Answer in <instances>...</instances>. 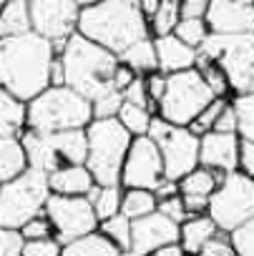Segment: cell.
Listing matches in <instances>:
<instances>
[{
	"instance_id": "6da1fadb",
	"label": "cell",
	"mask_w": 254,
	"mask_h": 256,
	"mask_svg": "<svg viewBox=\"0 0 254 256\" xmlns=\"http://www.w3.org/2000/svg\"><path fill=\"white\" fill-rule=\"evenodd\" d=\"M53 43L36 30L0 38V86L28 103L51 86Z\"/></svg>"
},
{
	"instance_id": "7a4b0ae2",
	"label": "cell",
	"mask_w": 254,
	"mask_h": 256,
	"mask_svg": "<svg viewBox=\"0 0 254 256\" xmlns=\"http://www.w3.org/2000/svg\"><path fill=\"white\" fill-rule=\"evenodd\" d=\"M78 33L121 56L136 40L149 38L151 28L139 0H101L81 8Z\"/></svg>"
},
{
	"instance_id": "3957f363",
	"label": "cell",
	"mask_w": 254,
	"mask_h": 256,
	"mask_svg": "<svg viewBox=\"0 0 254 256\" xmlns=\"http://www.w3.org/2000/svg\"><path fill=\"white\" fill-rule=\"evenodd\" d=\"M61 60H63V68H66V86H71L73 90L86 96L91 103L98 96H103L106 90L116 88L113 76H116L121 58L113 50H108V48L98 46L96 40L86 38L83 33L76 30L66 40Z\"/></svg>"
},
{
	"instance_id": "277c9868",
	"label": "cell",
	"mask_w": 254,
	"mask_h": 256,
	"mask_svg": "<svg viewBox=\"0 0 254 256\" xmlns=\"http://www.w3.org/2000/svg\"><path fill=\"white\" fill-rule=\"evenodd\" d=\"M93 120V103L71 86H48L26 103V128L43 134L86 128Z\"/></svg>"
},
{
	"instance_id": "5b68a950",
	"label": "cell",
	"mask_w": 254,
	"mask_h": 256,
	"mask_svg": "<svg viewBox=\"0 0 254 256\" xmlns=\"http://www.w3.org/2000/svg\"><path fill=\"white\" fill-rule=\"evenodd\" d=\"M86 166L91 168L96 184H121L123 161L129 154L134 136L129 134L116 116L113 118H93L86 126Z\"/></svg>"
},
{
	"instance_id": "8992f818",
	"label": "cell",
	"mask_w": 254,
	"mask_h": 256,
	"mask_svg": "<svg viewBox=\"0 0 254 256\" xmlns=\"http://www.w3.org/2000/svg\"><path fill=\"white\" fill-rule=\"evenodd\" d=\"M48 174L28 166L21 176L0 184V226L21 228L33 216L46 214V201L51 196Z\"/></svg>"
},
{
	"instance_id": "52a82bcc",
	"label": "cell",
	"mask_w": 254,
	"mask_h": 256,
	"mask_svg": "<svg viewBox=\"0 0 254 256\" xmlns=\"http://www.w3.org/2000/svg\"><path fill=\"white\" fill-rule=\"evenodd\" d=\"M23 146L28 154V164L33 168H41L46 174H53L63 166L73 164H86V128H73V131H33V128H23Z\"/></svg>"
},
{
	"instance_id": "ba28073f",
	"label": "cell",
	"mask_w": 254,
	"mask_h": 256,
	"mask_svg": "<svg viewBox=\"0 0 254 256\" xmlns=\"http://www.w3.org/2000/svg\"><path fill=\"white\" fill-rule=\"evenodd\" d=\"M199 53L214 58L231 86V93L254 90V30L251 33H211Z\"/></svg>"
},
{
	"instance_id": "9c48e42d",
	"label": "cell",
	"mask_w": 254,
	"mask_h": 256,
	"mask_svg": "<svg viewBox=\"0 0 254 256\" xmlns=\"http://www.w3.org/2000/svg\"><path fill=\"white\" fill-rule=\"evenodd\" d=\"M214 98L216 96L211 93V88L206 86L196 66L186 70H176L166 76V90L159 100V116L171 123L189 126Z\"/></svg>"
},
{
	"instance_id": "30bf717a",
	"label": "cell",
	"mask_w": 254,
	"mask_h": 256,
	"mask_svg": "<svg viewBox=\"0 0 254 256\" xmlns=\"http://www.w3.org/2000/svg\"><path fill=\"white\" fill-rule=\"evenodd\" d=\"M149 136L156 141L161 151L166 178L181 181L189 171L199 166V136L189 126H179L161 116H154L149 126Z\"/></svg>"
},
{
	"instance_id": "8fae6325",
	"label": "cell",
	"mask_w": 254,
	"mask_h": 256,
	"mask_svg": "<svg viewBox=\"0 0 254 256\" xmlns=\"http://www.w3.org/2000/svg\"><path fill=\"white\" fill-rule=\"evenodd\" d=\"M206 214L224 234L241 226L254 216V178L239 168L226 171L224 181L209 194Z\"/></svg>"
},
{
	"instance_id": "7c38bea8",
	"label": "cell",
	"mask_w": 254,
	"mask_h": 256,
	"mask_svg": "<svg viewBox=\"0 0 254 256\" xmlns=\"http://www.w3.org/2000/svg\"><path fill=\"white\" fill-rule=\"evenodd\" d=\"M46 216L53 226V236L66 246L68 241L98 228V216L88 196L51 194L46 201Z\"/></svg>"
},
{
	"instance_id": "4fadbf2b",
	"label": "cell",
	"mask_w": 254,
	"mask_h": 256,
	"mask_svg": "<svg viewBox=\"0 0 254 256\" xmlns=\"http://www.w3.org/2000/svg\"><path fill=\"white\" fill-rule=\"evenodd\" d=\"M33 30L53 43L56 56L63 53L66 40L78 30L81 6L76 0H28Z\"/></svg>"
},
{
	"instance_id": "5bb4252c",
	"label": "cell",
	"mask_w": 254,
	"mask_h": 256,
	"mask_svg": "<svg viewBox=\"0 0 254 256\" xmlns=\"http://www.w3.org/2000/svg\"><path fill=\"white\" fill-rule=\"evenodd\" d=\"M164 178H166L164 176V158H161L156 141L149 134L134 136L129 154H126V161H123L121 186L123 188H151V191H156V186Z\"/></svg>"
},
{
	"instance_id": "9a60e30c",
	"label": "cell",
	"mask_w": 254,
	"mask_h": 256,
	"mask_svg": "<svg viewBox=\"0 0 254 256\" xmlns=\"http://www.w3.org/2000/svg\"><path fill=\"white\" fill-rule=\"evenodd\" d=\"M181 238V224L169 218L164 211H151L141 218L131 221V248L129 254L134 256H146L154 254L159 246L179 241Z\"/></svg>"
},
{
	"instance_id": "2e32d148",
	"label": "cell",
	"mask_w": 254,
	"mask_h": 256,
	"mask_svg": "<svg viewBox=\"0 0 254 256\" xmlns=\"http://www.w3.org/2000/svg\"><path fill=\"white\" fill-rule=\"evenodd\" d=\"M206 26L211 33H251L254 30V6L239 0H211L206 10Z\"/></svg>"
},
{
	"instance_id": "e0dca14e",
	"label": "cell",
	"mask_w": 254,
	"mask_h": 256,
	"mask_svg": "<svg viewBox=\"0 0 254 256\" xmlns=\"http://www.w3.org/2000/svg\"><path fill=\"white\" fill-rule=\"evenodd\" d=\"M239 134L209 131L199 138V166L234 171L239 168Z\"/></svg>"
},
{
	"instance_id": "ac0fdd59",
	"label": "cell",
	"mask_w": 254,
	"mask_h": 256,
	"mask_svg": "<svg viewBox=\"0 0 254 256\" xmlns=\"http://www.w3.org/2000/svg\"><path fill=\"white\" fill-rule=\"evenodd\" d=\"M156 43V58H159V70L161 73H176V70H186L196 66V56L199 48L186 46L181 38H176L174 33L169 36H159L154 38Z\"/></svg>"
},
{
	"instance_id": "d6986e66",
	"label": "cell",
	"mask_w": 254,
	"mask_h": 256,
	"mask_svg": "<svg viewBox=\"0 0 254 256\" xmlns=\"http://www.w3.org/2000/svg\"><path fill=\"white\" fill-rule=\"evenodd\" d=\"M48 184L53 194H68V196H86L96 178L91 174V168L86 164H73V166H63L53 174H48Z\"/></svg>"
},
{
	"instance_id": "ffe728a7",
	"label": "cell",
	"mask_w": 254,
	"mask_h": 256,
	"mask_svg": "<svg viewBox=\"0 0 254 256\" xmlns=\"http://www.w3.org/2000/svg\"><path fill=\"white\" fill-rule=\"evenodd\" d=\"M28 166L31 164H28V154H26L21 134L0 136V184L21 176Z\"/></svg>"
},
{
	"instance_id": "44dd1931",
	"label": "cell",
	"mask_w": 254,
	"mask_h": 256,
	"mask_svg": "<svg viewBox=\"0 0 254 256\" xmlns=\"http://www.w3.org/2000/svg\"><path fill=\"white\" fill-rule=\"evenodd\" d=\"M219 231L214 218L209 214H191L186 221H181V246L186 254H199L201 246Z\"/></svg>"
},
{
	"instance_id": "7402d4cb",
	"label": "cell",
	"mask_w": 254,
	"mask_h": 256,
	"mask_svg": "<svg viewBox=\"0 0 254 256\" xmlns=\"http://www.w3.org/2000/svg\"><path fill=\"white\" fill-rule=\"evenodd\" d=\"M63 254L66 256H118L123 251L101 228H93V231H88V234L68 241L63 246Z\"/></svg>"
},
{
	"instance_id": "603a6c76",
	"label": "cell",
	"mask_w": 254,
	"mask_h": 256,
	"mask_svg": "<svg viewBox=\"0 0 254 256\" xmlns=\"http://www.w3.org/2000/svg\"><path fill=\"white\" fill-rule=\"evenodd\" d=\"M31 30H33V20H31L28 0H6L3 10H0V38L23 36Z\"/></svg>"
},
{
	"instance_id": "cb8c5ba5",
	"label": "cell",
	"mask_w": 254,
	"mask_h": 256,
	"mask_svg": "<svg viewBox=\"0 0 254 256\" xmlns=\"http://www.w3.org/2000/svg\"><path fill=\"white\" fill-rule=\"evenodd\" d=\"M118 58H121V63H126V66H129L134 73H139V76H149V73L159 70V58H156L154 36L136 40L134 46L126 48Z\"/></svg>"
},
{
	"instance_id": "d4e9b609",
	"label": "cell",
	"mask_w": 254,
	"mask_h": 256,
	"mask_svg": "<svg viewBox=\"0 0 254 256\" xmlns=\"http://www.w3.org/2000/svg\"><path fill=\"white\" fill-rule=\"evenodd\" d=\"M26 128V103L0 86V136L23 134Z\"/></svg>"
},
{
	"instance_id": "484cf974",
	"label": "cell",
	"mask_w": 254,
	"mask_h": 256,
	"mask_svg": "<svg viewBox=\"0 0 254 256\" xmlns=\"http://www.w3.org/2000/svg\"><path fill=\"white\" fill-rule=\"evenodd\" d=\"M226 171L221 168H209V166H196L194 171H189L181 181H179V191L189 194V196H206L224 181Z\"/></svg>"
},
{
	"instance_id": "4316f807",
	"label": "cell",
	"mask_w": 254,
	"mask_h": 256,
	"mask_svg": "<svg viewBox=\"0 0 254 256\" xmlns=\"http://www.w3.org/2000/svg\"><path fill=\"white\" fill-rule=\"evenodd\" d=\"M88 201L96 208L98 221L113 216L121 211V198H123V186L121 184H93V188L86 194Z\"/></svg>"
},
{
	"instance_id": "83f0119b",
	"label": "cell",
	"mask_w": 254,
	"mask_h": 256,
	"mask_svg": "<svg viewBox=\"0 0 254 256\" xmlns=\"http://www.w3.org/2000/svg\"><path fill=\"white\" fill-rule=\"evenodd\" d=\"M159 208V198L151 188H123V198H121V214H126L131 221L141 218L151 211Z\"/></svg>"
},
{
	"instance_id": "f1b7e54d",
	"label": "cell",
	"mask_w": 254,
	"mask_h": 256,
	"mask_svg": "<svg viewBox=\"0 0 254 256\" xmlns=\"http://www.w3.org/2000/svg\"><path fill=\"white\" fill-rule=\"evenodd\" d=\"M181 20V0H161L159 3V10L154 13V18L149 20V28H151V36L159 38V36H169L176 30Z\"/></svg>"
},
{
	"instance_id": "f546056e",
	"label": "cell",
	"mask_w": 254,
	"mask_h": 256,
	"mask_svg": "<svg viewBox=\"0 0 254 256\" xmlns=\"http://www.w3.org/2000/svg\"><path fill=\"white\" fill-rule=\"evenodd\" d=\"M231 106L236 110V134H239V138L254 141V90L234 93Z\"/></svg>"
},
{
	"instance_id": "4dcf8cb0",
	"label": "cell",
	"mask_w": 254,
	"mask_h": 256,
	"mask_svg": "<svg viewBox=\"0 0 254 256\" xmlns=\"http://www.w3.org/2000/svg\"><path fill=\"white\" fill-rule=\"evenodd\" d=\"M98 228H101L123 254H129V248H131V218L126 216V214L118 211V214H113V216L98 221Z\"/></svg>"
},
{
	"instance_id": "1f68e13d",
	"label": "cell",
	"mask_w": 254,
	"mask_h": 256,
	"mask_svg": "<svg viewBox=\"0 0 254 256\" xmlns=\"http://www.w3.org/2000/svg\"><path fill=\"white\" fill-rule=\"evenodd\" d=\"M196 68H199L201 78L206 80V86L211 88V93H214V96L224 98V96L231 90V86H229V78H226L224 68H221L214 58H209V56L199 53V56H196Z\"/></svg>"
},
{
	"instance_id": "d6a6232c",
	"label": "cell",
	"mask_w": 254,
	"mask_h": 256,
	"mask_svg": "<svg viewBox=\"0 0 254 256\" xmlns=\"http://www.w3.org/2000/svg\"><path fill=\"white\" fill-rule=\"evenodd\" d=\"M116 118L129 128L131 136H144V134H149V126H151L154 116H151V108H146V106H136V103L123 100Z\"/></svg>"
},
{
	"instance_id": "836d02e7",
	"label": "cell",
	"mask_w": 254,
	"mask_h": 256,
	"mask_svg": "<svg viewBox=\"0 0 254 256\" xmlns=\"http://www.w3.org/2000/svg\"><path fill=\"white\" fill-rule=\"evenodd\" d=\"M176 38H181L186 46H194V48H201L204 40L211 36L209 26H206V18H181L176 30H174Z\"/></svg>"
},
{
	"instance_id": "e575fe53",
	"label": "cell",
	"mask_w": 254,
	"mask_h": 256,
	"mask_svg": "<svg viewBox=\"0 0 254 256\" xmlns=\"http://www.w3.org/2000/svg\"><path fill=\"white\" fill-rule=\"evenodd\" d=\"M224 106H226V98H219V96H216V98H214L211 103H206V108H204V110L189 123V128H191V131H194L199 138H201L204 134L214 131V120H216V116L221 113Z\"/></svg>"
},
{
	"instance_id": "d590c367",
	"label": "cell",
	"mask_w": 254,
	"mask_h": 256,
	"mask_svg": "<svg viewBox=\"0 0 254 256\" xmlns=\"http://www.w3.org/2000/svg\"><path fill=\"white\" fill-rule=\"evenodd\" d=\"M123 100H126L123 90H118V88L106 90L103 96H98L93 100V118H113V116H118Z\"/></svg>"
},
{
	"instance_id": "8d00e7d4",
	"label": "cell",
	"mask_w": 254,
	"mask_h": 256,
	"mask_svg": "<svg viewBox=\"0 0 254 256\" xmlns=\"http://www.w3.org/2000/svg\"><path fill=\"white\" fill-rule=\"evenodd\" d=\"M229 238L234 244V251L241 256H254V216L246 218L241 226L229 231Z\"/></svg>"
},
{
	"instance_id": "74e56055",
	"label": "cell",
	"mask_w": 254,
	"mask_h": 256,
	"mask_svg": "<svg viewBox=\"0 0 254 256\" xmlns=\"http://www.w3.org/2000/svg\"><path fill=\"white\" fill-rule=\"evenodd\" d=\"M26 256H58L63 254V244L56 236H43V238H28L23 244Z\"/></svg>"
},
{
	"instance_id": "f35d334b",
	"label": "cell",
	"mask_w": 254,
	"mask_h": 256,
	"mask_svg": "<svg viewBox=\"0 0 254 256\" xmlns=\"http://www.w3.org/2000/svg\"><path fill=\"white\" fill-rule=\"evenodd\" d=\"M23 244H26V238H23L21 228L0 226V256H21Z\"/></svg>"
},
{
	"instance_id": "ab89813d",
	"label": "cell",
	"mask_w": 254,
	"mask_h": 256,
	"mask_svg": "<svg viewBox=\"0 0 254 256\" xmlns=\"http://www.w3.org/2000/svg\"><path fill=\"white\" fill-rule=\"evenodd\" d=\"M123 98L129 100V103H136V106H146L154 110L151 106V98H149V90H146V78L144 76H136L129 86L123 88Z\"/></svg>"
},
{
	"instance_id": "60d3db41",
	"label": "cell",
	"mask_w": 254,
	"mask_h": 256,
	"mask_svg": "<svg viewBox=\"0 0 254 256\" xmlns=\"http://www.w3.org/2000/svg\"><path fill=\"white\" fill-rule=\"evenodd\" d=\"M221 234H224V231H216V234L201 246L199 254H204V256H234L236 251H234V244H231L229 234H226V236H221Z\"/></svg>"
},
{
	"instance_id": "b9f144b4",
	"label": "cell",
	"mask_w": 254,
	"mask_h": 256,
	"mask_svg": "<svg viewBox=\"0 0 254 256\" xmlns=\"http://www.w3.org/2000/svg\"><path fill=\"white\" fill-rule=\"evenodd\" d=\"M159 211H164L169 218H174L176 224H181V221H186L191 214L186 211V204H184V198H181V194H174V196H169V198H159Z\"/></svg>"
},
{
	"instance_id": "7bdbcfd3",
	"label": "cell",
	"mask_w": 254,
	"mask_h": 256,
	"mask_svg": "<svg viewBox=\"0 0 254 256\" xmlns=\"http://www.w3.org/2000/svg\"><path fill=\"white\" fill-rule=\"evenodd\" d=\"M21 234H23L26 241L28 238H43V236H53V226H51L48 216L41 214V216H33L26 226H21Z\"/></svg>"
},
{
	"instance_id": "ee69618b",
	"label": "cell",
	"mask_w": 254,
	"mask_h": 256,
	"mask_svg": "<svg viewBox=\"0 0 254 256\" xmlns=\"http://www.w3.org/2000/svg\"><path fill=\"white\" fill-rule=\"evenodd\" d=\"M146 90H149L151 106L159 108V100H161V96H164V90H166V73H161V70L149 73V76H146Z\"/></svg>"
},
{
	"instance_id": "f6af8a7d",
	"label": "cell",
	"mask_w": 254,
	"mask_h": 256,
	"mask_svg": "<svg viewBox=\"0 0 254 256\" xmlns=\"http://www.w3.org/2000/svg\"><path fill=\"white\" fill-rule=\"evenodd\" d=\"M214 131H224V134H236V110L231 106V100H226V106L221 108V113L214 120Z\"/></svg>"
},
{
	"instance_id": "bcb514c9",
	"label": "cell",
	"mask_w": 254,
	"mask_h": 256,
	"mask_svg": "<svg viewBox=\"0 0 254 256\" xmlns=\"http://www.w3.org/2000/svg\"><path fill=\"white\" fill-rule=\"evenodd\" d=\"M239 171H244L246 176L254 178V141L241 138V144H239Z\"/></svg>"
},
{
	"instance_id": "7dc6e473",
	"label": "cell",
	"mask_w": 254,
	"mask_h": 256,
	"mask_svg": "<svg viewBox=\"0 0 254 256\" xmlns=\"http://www.w3.org/2000/svg\"><path fill=\"white\" fill-rule=\"evenodd\" d=\"M211 0H181V18H204Z\"/></svg>"
},
{
	"instance_id": "c3c4849f",
	"label": "cell",
	"mask_w": 254,
	"mask_h": 256,
	"mask_svg": "<svg viewBox=\"0 0 254 256\" xmlns=\"http://www.w3.org/2000/svg\"><path fill=\"white\" fill-rule=\"evenodd\" d=\"M139 73H134L129 66H126V63H118V68H116V76H113V86L118 88V90H123L126 86H129L134 78H136Z\"/></svg>"
},
{
	"instance_id": "681fc988",
	"label": "cell",
	"mask_w": 254,
	"mask_h": 256,
	"mask_svg": "<svg viewBox=\"0 0 254 256\" xmlns=\"http://www.w3.org/2000/svg\"><path fill=\"white\" fill-rule=\"evenodd\" d=\"M51 86H66V68H63L61 56L53 58V66H51Z\"/></svg>"
},
{
	"instance_id": "f907efd6",
	"label": "cell",
	"mask_w": 254,
	"mask_h": 256,
	"mask_svg": "<svg viewBox=\"0 0 254 256\" xmlns=\"http://www.w3.org/2000/svg\"><path fill=\"white\" fill-rule=\"evenodd\" d=\"M156 198H169V196H174V194H181L179 191V181H171V178H164L159 186H156Z\"/></svg>"
},
{
	"instance_id": "816d5d0a",
	"label": "cell",
	"mask_w": 254,
	"mask_h": 256,
	"mask_svg": "<svg viewBox=\"0 0 254 256\" xmlns=\"http://www.w3.org/2000/svg\"><path fill=\"white\" fill-rule=\"evenodd\" d=\"M154 254H156V256H181V254H186V251H184L181 241H171V244H164V246H159Z\"/></svg>"
},
{
	"instance_id": "f5cc1de1",
	"label": "cell",
	"mask_w": 254,
	"mask_h": 256,
	"mask_svg": "<svg viewBox=\"0 0 254 256\" xmlns=\"http://www.w3.org/2000/svg\"><path fill=\"white\" fill-rule=\"evenodd\" d=\"M159 3L161 0H139V6H141V10H144V16L151 20L154 18V13L159 10Z\"/></svg>"
},
{
	"instance_id": "db71d44e",
	"label": "cell",
	"mask_w": 254,
	"mask_h": 256,
	"mask_svg": "<svg viewBox=\"0 0 254 256\" xmlns=\"http://www.w3.org/2000/svg\"><path fill=\"white\" fill-rule=\"evenodd\" d=\"M76 3L83 8V6H93V3H101V0H76Z\"/></svg>"
},
{
	"instance_id": "11a10c76",
	"label": "cell",
	"mask_w": 254,
	"mask_h": 256,
	"mask_svg": "<svg viewBox=\"0 0 254 256\" xmlns=\"http://www.w3.org/2000/svg\"><path fill=\"white\" fill-rule=\"evenodd\" d=\"M239 3H251L254 6V0H239Z\"/></svg>"
},
{
	"instance_id": "9f6ffc18",
	"label": "cell",
	"mask_w": 254,
	"mask_h": 256,
	"mask_svg": "<svg viewBox=\"0 0 254 256\" xmlns=\"http://www.w3.org/2000/svg\"><path fill=\"white\" fill-rule=\"evenodd\" d=\"M3 6H6V0H0V10H3Z\"/></svg>"
}]
</instances>
